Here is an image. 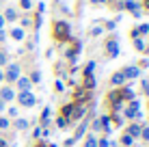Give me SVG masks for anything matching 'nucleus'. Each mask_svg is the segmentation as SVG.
Masks as SVG:
<instances>
[{
	"instance_id": "1",
	"label": "nucleus",
	"mask_w": 149,
	"mask_h": 147,
	"mask_svg": "<svg viewBox=\"0 0 149 147\" xmlns=\"http://www.w3.org/2000/svg\"><path fill=\"white\" fill-rule=\"evenodd\" d=\"M54 37L58 41H65V39L71 37V28L67 22H54Z\"/></svg>"
},
{
	"instance_id": "2",
	"label": "nucleus",
	"mask_w": 149,
	"mask_h": 147,
	"mask_svg": "<svg viewBox=\"0 0 149 147\" xmlns=\"http://www.w3.org/2000/svg\"><path fill=\"white\" fill-rule=\"evenodd\" d=\"M15 100H17L19 106H24V108H33V106L37 104V98H35L30 91H19V93L15 95Z\"/></svg>"
},
{
	"instance_id": "3",
	"label": "nucleus",
	"mask_w": 149,
	"mask_h": 147,
	"mask_svg": "<svg viewBox=\"0 0 149 147\" xmlns=\"http://www.w3.org/2000/svg\"><path fill=\"white\" fill-rule=\"evenodd\" d=\"M123 115H125L127 119H138L141 117V102H138V100H132L130 106L123 110Z\"/></svg>"
},
{
	"instance_id": "4",
	"label": "nucleus",
	"mask_w": 149,
	"mask_h": 147,
	"mask_svg": "<svg viewBox=\"0 0 149 147\" xmlns=\"http://www.w3.org/2000/svg\"><path fill=\"white\" fill-rule=\"evenodd\" d=\"M17 78H19V65H17V63H9L7 72H4V80H9V82H15Z\"/></svg>"
},
{
	"instance_id": "5",
	"label": "nucleus",
	"mask_w": 149,
	"mask_h": 147,
	"mask_svg": "<svg viewBox=\"0 0 149 147\" xmlns=\"http://www.w3.org/2000/svg\"><path fill=\"white\" fill-rule=\"evenodd\" d=\"M15 95H17V93H15V89H11V87H0V100H2L4 104H7V102H13Z\"/></svg>"
},
{
	"instance_id": "6",
	"label": "nucleus",
	"mask_w": 149,
	"mask_h": 147,
	"mask_svg": "<svg viewBox=\"0 0 149 147\" xmlns=\"http://www.w3.org/2000/svg\"><path fill=\"white\" fill-rule=\"evenodd\" d=\"M121 76H123L125 80H134V78H138V76H141V69L134 67V65H130V67H125V69L121 72Z\"/></svg>"
},
{
	"instance_id": "7",
	"label": "nucleus",
	"mask_w": 149,
	"mask_h": 147,
	"mask_svg": "<svg viewBox=\"0 0 149 147\" xmlns=\"http://www.w3.org/2000/svg\"><path fill=\"white\" fill-rule=\"evenodd\" d=\"M106 52H108L110 59H115L117 54H119V45H117V39H110V41H106Z\"/></svg>"
},
{
	"instance_id": "8",
	"label": "nucleus",
	"mask_w": 149,
	"mask_h": 147,
	"mask_svg": "<svg viewBox=\"0 0 149 147\" xmlns=\"http://www.w3.org/2000/svg\"><path fill=\"white\" fill-rule=\"evenodd\" d=\"M119 95H121V100H125V102H132V100H136V93H134L130 87H121V89H119Z\"/></svg>"
},
{
	"instance_id": "9",
	"label": "nucleus",
	"mask_w": 149,
	"mask_h": 147,
	"mask_svg": "<svg viewBox=\"0 0 149 147\" xmlns=\"http://www.w3.org/2000/svg\"><path fill=\"white\" fill-rule=\"evenodd\" d=\"M15 82H17V89H19V91H30V87H33V84H30V80L26 78V76H19Z\"/></svg>"
},
{
	"instance_id": "10",
	"label": "nucleus",
	"mask_w": 149,
	"mask_h": 147,
	"mask_svg": "<svg viewBox=\"0 0 149 147\" xmlns=\"http://www.w3.org/2000/svg\"><path fill=\"white\" fill-rule=\"evenodd\" d=\"M141 130H143V125H141V123H132L130 128L125 130V134H130L132 139H138V136H141Z\"/></svg>"
},
{
	"instance_id": "11",
	"label": "nucleus",
	"mask_w": 149,
	"mask_h": 147,
	"mask_svg": "<svg viewBox=\"0 0 149 147\" xmlns=\"http://www.w3.org/2000/svg\"><path fill=\"white\" fill-rule=\"evenodd\" d=\"M15 128H17V130H22V132H26V130L30 128V123H28V119L17 117V119H15Z\"/></svg>"
},
{
	"instance_id": "12",
	"label": "nucleus",
	"mask_w": 149,
	"mask_h": 147,
	"mask_svg": "<svg viewBox=\"0 0 149 147\" xmlns=\"http://www.w3.org/2000/svg\"><path fill=\"white\" fill-rule=\"evenodd\" d=\"M17 20V11L15 9H7V13H4V22H15Z\"/></svg>"
},
{
	"instance_id": "13",
	"label": "nucleus",
	"mask_w": 149,
	"mask_h": 147,
	"mask_svg": "<svg viewBox=\"0 0 149 147\" xmlns=\"http://www.w3.org/2000/svg\"><path fill=\"white\" fill-rule=\"evenodd\" d=\"M123 82H125V78L121 76V72H117L112 76V84H115V87H123Z\"/></svg>"
},
{
	"instance_id": "14",
	"label": "nucleus",
	"mask_w": 149,
	"mask_h": 147,
	"mask_svg": "<svg viewBox=\"0 0 149 147\" xmlns=\"http://www.w3.org/2000/svg\"><path fill=\"white\" fill-rule=\"evenodd\" d=\"M50 113H52V108H50V106H45V108H43V115H41V123H43V125H48V121H50Z\"/></svg>"
},
{
	"instance_id": "15",
	"label": "nucleus",
	"mask_w": 149,
	"mask_h": 147,
	"mask_svg": "<svg viewBox=\"0 0 149 147\" xmlns=\"http://www.w3.org/2000/svg\"><path fill=\"white\" fill-rule=\"evenodd\" d=\"M11 37L15 39V41H22V39H24V30L22 28H13L11 30Z\"/></svg>"
},
{
	"instance_id": "16",
	"label": "nucleus",
	"mask_w": 149,
	"mask_h": 147,
	"mask_svg": "<svg viewBox=\"0 0 149 147\" xmlns=\"http://www.w3.org/2000/svg\"><path fill=\"white\" fill-rule=\"evenodd\" d=\"M28 80H30V84H39L41 82V72H33Z\"/></svg>"
},
{
	"instance_id": "17",
	"label": "nucleus",
	"mask_w": 149,
	"mask_h": 147,
	"mask_svg": "<svg viewBox=\"0 0 149 147\" xmlns=\"http://www.w3.org/2000/svg\"><path fill=\"white\" fill-rule=\"evenodd\" d=\"M132 143H134V139H132V136H130V134H123V136H121V145H125V147H130Z\"/></svg>"
},
{
	"instance_id": "18",
	"label": "nucleus",
	"mask_w": 149,
	"mask_h": 147,
	"mask_svg": "<svg viewBox=\"0 0 149 147\" xmlns=\"http://www.w3.org/2000/svg\"><path fill=\"white\" fill-rule=\"evenodd\" d=\"M84 147H97V139H95L93 134H91V136H86V143H84Z\"/></svg>"
},
{
	"instance_id": "19",
	"label": "nucleus",
	"mask_w": 149,
	"mask_h": 147,
	"mask_svg": "<svg viewBox=\"0 0 149 147\" xmlns=\"http://www.w3.org/2000/svg\"><path fill=\"white\" fill-rule=\"evenodd\" d=\"M9 128H11V121L7 117H0V130H9Z\"/></svg>"
},
{
	"instance_id": "20",
	"label": "nucleus",
	"mask_w": 149,
	"mask_h": 147,
	"mask_svg": "<svg viewBox=\"0 0 149 147\" xmlns=\"http://www.w3.org/2000/svg\"><path fill=\"white\" fill-rule=\"evenodd\" d=\"M93 69H95V63H93V61H89V65L84 67V76H93Z\"/></svg>"
},
{
	"instance_id": "21",
	"label": "nucleus",
	"mask_w": 149,
	"mask_h": 147,
	"mask_svg": "<svg viewBox=\"0 0 149 147\" xmlns=\"http://www.w3.org/2000/svg\"><path fill=\"white\" fill-rule=\"evenodd\" d=\"M134 48H136V50H141V52H143V50H145V41L136 37V39H134Z\"/></svg>"
},
{
	"instance_id": "22",
	"label": "nucleus",
	"mask_w": 149,
	"mask_h": 147,
	"mask_svg": "<svg viewBox=\"0 0 149 147\" xmlns=\"http://www.w3.org/2000/svg\"><path fill=\"white\" fill-rule=\"evenodd\" d=\"M141 139H143V141H147V143H149V125H145V128L141 130Z\"/></svg>"
},
{
	"instance_id": "23",
	"label": "nucleus",
	"mask_w": 149,
	"mask_h": 147,
	"mask_svg": "<svg viewBox=\"0 0 149 147\" xmlns=\"http://www.w3.org/2000/svg\"><path fill=\"white\" fill-rule=\"evenodd\" d=\"M4 65H9V56L7 52H0V67H4Z\"/></svg>"
},
{
	"instance_id": "24",
	"label": "nucleus",
	"mask_w": 149,
	"mask_h": 147,
	"mask_svg": "<svg viewBox=\"0 0 149 147\" xmlns=\"http://www.w3.org/2000/svg\"><path fill=\"white\" fill-rule=\"evenodd\" d=\"M136 33H138V35H147V33H149V24H143L141 28H136Z\"/></svg>"
},
{
	"instance_id": "25",
	"label": "nucleus",
	"mask_w": 149,
	"mask_h": 147,
	"mask_svg": "<svg viewBox=\"0 0 149 147\" xmlns=\"http://www.w3.org/2000/svg\"><path fill=\"white\" fill-rule=\"evenodd\" d=\"M67 123H69V121L65 119V117H58V119H56V125H58V128H65Z\"/></svg>"
},
{
	"instance_id": "26",
	"label": "nucleus",
	"mask_w": 149,
	"mask_h": 147,
	"mask_svg": "<svg viewBox=\"0 0 149 147\" xmlns=\"http://www.w3.org/2000/svg\"><path fill=\"white\" fill-rule=\"evenodd\" d=\"M93 130H95V132H102V121H100V119L93 121Z\"/></svg>"
},
{
	"instance_id": "27",
	"label": "nucleus",
	"mask_w": 149,
	"mask_h": 147,
	"mask_svg": "<svg viewBox=\"0 0 149 147\" xmlns=\"http://www.w3.org/2000/svg\"><path fill=\"white\" fill-rule=\"evenodd\" d=\"M97 147H110L108 139H100V141H97Z\"/></svg>"
},
{
	"instance_id": "28",
	"label": "nucleus",
	"mask_w": 149,
	"mask_h": 147,
	"mask_svg": "<svg viewBox=\"0 0 149 147\" xmlns=\"http://www.w3.org/2000/svg\"><path fill=\"white\" fill-rule=\"evenodd\" d=\"M9 117H13V119H17V117H19V115H17V108H15V106H13V108H9Z\"/></svg>"
},
{
	"instance_id": "29",
	"label": "nucleus",
	"mask_w": 149,
	"mask_h": 147,
	"mask_svg": "<svg viewBox=\"0 0 149 147\" xmlns=\"http://www.w3.org/2000/svg\"><path fill=\"white\" fill-rule=\"evenodd\" d=\"M19 4H22V9H26V11H28L30 7H33V2H30V0H22Z\"/></svg>"
},
{
	"instance_id": "30",
	"label": "nucleus",
	"mask_w": 149,
	"mask_h": 147,
	"mask_svg": "<svg viewBox=\"0 0 149 147\" xmlns=\"http://www.w3.org/2000/svg\"><path fill=\"white\" fill-rule=\"evenodd\" d=\"M143 91H145V95H149V80H143Z\"/></svg>"
},
{
	"instance_id": "31",
	"label": "nucleus",
	"mask_w": 149,
	"mask_h": 147,
	"mask_svg": "<svg viewBox=\"0 0 149 147\" xmlns=\"http://www.w3.org/2000/svg\"><path fill=\"white\" fill-rule=\"evenodd\" d=\"M91 35H93V37H97V35H102V28H93V30H91Z\"/></svg>"
},
{
	"instance_id": "32",
	"label": "nucleus",
	"mask_w": 149,
	"mask_h": 147,
	"mask_svg": "<svg viewBox=\"0 0 149 147\" xmlns=\"http://www.w3.org/2000/svg\"><path fill=\"white\" fill-rule=\"evenodd\" d=\"M115 24L117 22H108V24H106V30H115Z\"/></svg>"
},
{
	"instance_id": "33",
	"label": "nucleus",
	"mask_w": 149,
	"mask_h": 147,
	"mask_svg": "<svg viewBox=\"0 0 149 147\" xmlns=\"http://www.w3.org/2000/svg\"><path fill=\"white\" fill-rule=\"evenodd\" d=\"M4 106H7V104H4V102H2V100H0V115H2V113H4Z\"/></svg>"
},
{
	"instance_id": "34",
	"label": "nucleus",
	"mask_w": 149,
	"mask_h": 147,
	"mask_svg": "<svg viewBox=\"0 0 149 147\" xmlns=\"http://www.w3.org/2000/svg\"><path fill=\"white\" fill-rule=\"evenodd\" d=\"M7 39V35H4V30H0V41H4Z\"/></svg>"
},
{
	"instance_id": "35",
	"label": "nucleus",
	"mask_w": 149,
	"mask_h": 147,
	"mask_svg": "<svg viewBox=\"0 0 149 147\" xmlns=\"http://www.w3.org/2000/svg\"><path fill=\"white\" fill-rule=\"evenodd\" d=\"M2 28H4V17L0 15V30H2Z\"/></svg>"
},
{
	"instance_id": "36",
	"label": "nucleus",
	"mask_w": 149,
	"mask_h": 147,
	"mask_svg": "<svg viewBox=\"0 0 149 147\" xmlns=\"http://www.w3.org/2000/svg\"><path fill=\"white\" fill-rule=\"evenodd\" d=\"M0 147H9V145H7V141H4V139H0Z\"/></svg>"
},
{
	"instance_id": "37",
	"label": "nucleus",
	"mask_w": 149,
	"mask_h": 147,
	"mask_svg": "<svg viewBox=\"0 0 149 147\" xmlns=\"http://www.w3.org/2000/svg\"><path fill=\"white\" fill-rule=\"evenodd\" d=\"M2 80H4V72L0 69V84H2Z\"/></svg>"
},
{
	"instance_id": "38",
	"label": "nucleus",
	"mask_w": 149,
	"mask_h": 147,
	"mask_svg": "<svg viewBox=\"0 0 149 147\" xmlns=\"http://www.w3.org/2000/svg\"><path fill=\"white\" fill-rule=\"evenodd\" d=\"M93 2H106V0H93Z\"/></svg>"
},
{
	"instance_id": "39",
	"label": "nucleus",
	"mask_w": 149,
	"mask_h": 147,
	"mask_svg": "<svg viewBox=\"0 0 149 147\" xmlns=\"http://www.w3.org/2000/svg\"><path fill=\"white\" fill-rule=\"evenodd\" d=\"M50 147H56V145H50Z\"/></svg>"
},
{
	"instance_id": "40",
	"label": "nucleus",
	"mask_w": 149,
	"mask_h": 147,
	"mask_svg": "<svg viewBox=\"0 0 149 147\" xmlns=\"http://www.w3.org/2000/svg\"><path fill=\"white\" fill-rule=\"evenodd\" d=\"M0 4H2V0H0Z\"/></svg>"
}]
</instances>
